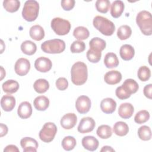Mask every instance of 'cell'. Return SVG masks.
Segmentation results:
<instances>
[{
	"mask_svg": "<svg viewBox=\"0 0 152 152\" xmlns=\"http://www.w3.org/2000/svg\"><path fill=\"white\" fill-rule=\"evenodd\" d=\"M71 81L76 86L84 84L88 78L87 67L85 63L78 61L71 67Z\"/></svg>",
	"mask_w": 152,
	"mask_h": 152,
	"instance_id": "cell-1",
	"label": "cell"
},
{
	"mask_svg": "<svg viewBox=\"0 0 152 152\" xmlns=\"http://www.w3.org/2000/svg\"><path fill=\"white\" fill-rule=\"evenodd\" d=\"M136 23L141 31L146 36L152 34V18L151 13L147 11H141L136 17Z\"/></svg>",
	"mask_w": 152,
	"mask_h": 152,
	"instance_id": "cell-2",
	"label": "cell"
},
{
	"mask_svg": "<svg viewBox=\"0 0 152 152\" xmlns=\"http://www.w3.org/2000/svg\"><path fill=\"white\" fill-rule=\"evenodd\" d=\"M93 24L95 28L105 36L112 35L115 30L114 23L102 16H96L93 19Z\"/></svg>",
	"mask_w": 152,
	"mask_h": 152,
	"instance_id": "cell-3",
	"label": "cell"
},
{
	"mask_svg": "<svg viewBox=\"0 0 152 152\" xmlns=\"http://www.w3.org/2000/svg\"><path fill=\"white\" fill-rule=\"evenodd\" d=\"M39 5L35 0H28L26 1L22 11L23 18L29 22L34 21L39 14Z\"/></svg>",
	"mask_w": 152,
	"mask_h": 152,
	"instance_id": "cell-4",
	"label": "cell"
},
{
	"mask_svg": "<svg viewBox=\"0 0 152 152\" xmlns=\"http://www.w3.org/2000/svg\"><path fill=\"white\" fill-rule=\"evenodd\" d=\"M42 50L47 53H60L65 49V43L59 39H54L45 41L41 45Z\"/></svg>",
	"mask_w": 152,
	"mask_h": 152,
	"instance_id": "cell-5",
	"label": "cell"
},
{
	"mask_svg": "<svg viewBox=\"0 0 152 152\" xmlns=\"http://www.w3.org/2000/svg\"><path fill=\"white\" fill-rule=\"evenodd\" d=\"M51 28L59 36L67 34L71 29V23L68 20L60 17H56L51 21Z\"/></svg>",
	"mask_w": 152,
	"mask_h": 152,
	"instance_id": "cell-6",
	"label": "cell"
},
{
	"mask_svg": "<svg viewBox=\"0 0 152 152\" xmlns=\"http://www.w3.org/2000/svg\"><path fill=\"white\" fill-rule=\"evenodd\" d=\"M57 132V127L53 122H47L44 124L39 133V138L45 142H50L55 138Z\"/></svg>",
	"mask_w": 152,
	"mask_h": 152,
	"instance_id": "cell-7",
	"label": "cell"
},
{
	"mask_svg": "<svg viewBox=\"0 0 152 152\" xmlns=\"http://www.w3.org/2000/svg\"><path fill=\"white\" fill-rule=\"evenodd\" d=\"M75 107L77 110L81 114L87 113L91 107V100L88 96H80L75 102Z\"/></svg>",
	"mask_w": 152,
	"mask_h": 152,
	"instance_id": "cell-8",
	"label": "cell"
},
{
	"mask_svg": "<svg viewBox=\"0 0 152 152\" xmlns=\"http://www.w3.org/2000/svg\"><path fill=\"white\" fill-rule=\"evenodd\" d=\"M96 125L94 120L91 117H84L82 118L78 126V131L81 134L91 132Z\"/></svg>",
	"mask_w": 152,
	"mask_h": 152,
	"instance_id": "cell-9",
	"label": "cell"
},
{
	"mask_svg": "<svg viewBox=\"0 0 152 152\" xmlns=\"http://www.w3.org/2000/svg\"><path fill=\"white\" fill-rule=\"evenodd\" d=\"M15 72L20 76L26 75L30 69V63L26 58H19L15 64Z\"/></svg>",
	"mask_w": 152,
	"mask_h": 152,
	"instance_id": "cell-10",
	"label": "cell"
},
{
	"mask_svg": "<svg viewBox=\"0 0 152 152\" xmlns=\"http://www.w3.org/2000/svg\"><path fill=\"white\" fill-rule=\"evenodd\" d=\"M52 66L51 61L46 57L41 56L36 59L34 62V67L39 72H47L50 70Z\"/></svg>",
	"mask_w": 152,
	"mask_h": 152,
	"instance_id": "cell-11",
	"label": "cell"
},
{
	"mask_svg": "<svg viewBox=\"0 0 152 152\" xmlns=\"http://www.w3.org/2000/svg\"><path fill=\"white\" fill-rule=\"evenodd\" d=\"M77 122V117L74 113H68L64 115L60 124L62 127L65 129H71L75 126Z\"/></svg>",
	"mask_w": 152,
	"mask_h": 152,
	"instance_id": "cell-12",
	"label": "cell"
},
{
	"mask_svg": "<svg viewBox=\"0 0 152 152\" xmlns=\"http://www.w3.org/2000/svg\"><path fill=\"white\" fill-rule=\"evenodd\" d=\"M20 145L24 152H36L38 148L37 141L31 137H24L20 141Z\"/></svg>",
	"mask_w": 152,
	"mask_h": 152,
	"instance_id": "cell-13",
	"label": "cell"
},
{
	"mask_svg": "<svg viewBox=\"0 0 152 152\" xmlns=\"http://www.w3.org/2000/svg\"><path fill=\"white\" fill-rule=\"evenodd\" d=\"M83 147L90 151H95L99 147V141L93 136H86L81 141Z\"/></svg>",
	"mask_w": 152,
	"mask_h": 152,
	"instance_id": "cell-14",
	"label": "cell"
},
{
	"mask_svg": "<svg viewBox=\"0 0 152 152\" xmlns=\"http://www.w3.org/2000/svg\"><path fill=\"white\" fill-rule=\"evenodd\" d=\"M122 80L121 73L116 70H112L106 72L104 76V81L110 85L119 83Z\"/></svg>",
	"mask_w": 152,
	"mask_h": 152,
	"instance_id": "cell-15",
	"label": "cell"
},
{
	"mask_svg": "<svg viewBox=\"0 0 152 152\" xmlns=\"http://www.w3.org/2000/svg\"><path fill=\"white\" fill-rule=\"evenodd\" d=\"M17 113L21 119H27L32 114V107L28 102H23L20 104L17 110Z\"/></svg>",
	"mask_w": 152,
	"mask_h": 152,
	"instance_id": "cell-16",
	"label": "cell"
},
{
	"mask_svg": "<svg viewBox=\"0 0 152 152\" xmlns=\"http://www.w3.org/2000/svg\"><path fill=\"white\" fill-rule=\"evenodd\" d=\"M101 110L106 114H110L114 112L116 108V103L112 98H105L100 103Z\"/></svg>",
	"mask_w": 152,
	"mask_h": 152,
	"instance_id": "cell-17",
	"label": "cell"
},
{
	"mask_svg": "<svg viewBox=\"0 0 152 152\" xmlns=\"http://www.w3.org/2000/svg\"><path fill=\"white\" fill-rule=\"evenodd\" d=\"M134 112V106L129 103H122L118 109V114L119 116L124 119L130 118L132 116Z\"/></svg>",
	"mask_w": 152,
	"mask_h": 152,
	"instance_id": "cell-18",
	"label": "cell"
},
{
	"mask_svg": "<svg viewBox=\"0 0 152 152\" xmlns=\"http://www.w3.org/2000/svg\"><path fill=\"white\" fill-rule=\"evenodd\" d=\"M1 106L4 111H11L15 106V97L9 94L3 96L1 100Z\"/></svg>",
	"mask_w": 152,
	"mask_h": 152,
	"instance_id": "cell-19",
	"label": "cell"
},
{
	"mask_svg": "<svg viewBox=\"0 0 152 152\" xmlns=\"http://www.w3.org/2000/svg\"><path fill=\"white\" fill-rule=\"evenodd\" d=\"M119 54L121 58L124 61H129L134 56L135 50L131 45L125 44L121 47Z\"/></svg>",
	"mask_w": 152,
	"mask_h": 152,
	"instance_id": "cell-20",
	"label": "cell"
},
{
	"mask_svg": "<svg viewBox=\"0 0 152 152\" xmlns=\"http://www.w3.org/2000/svg\"><path fill=\"white\" fill-rule=\"evenodd\" d=\"M124 3L120 0H116L112 2L110 8V14L115 18L119 17L124 11Z\"/></svg>",
	"mask_w": 152,
	"mask_h": 152,
	"instance_id": "cell-21",
	"label": "cell"
},
{
	"mask_svg": "<svg viewBox=\"0 0 152 152\" xmlns=\"http://www.w3.org/2000/svg\"><path fill=\"white\" fill-rule=\"evenodd\" d=\"M33 104L36 109L40 111H44L49 106V100L45 96H40L35 98Z\"/></svg>",
	"mask_w": 152,
	"mask_h": 152,
	"instance_id": "cell-22",
	"label": "cell"
},
{
	"mask_svg": "<svg viewBox=\"0 0 152 152\" xmlns=\"http://www.w3.org/2000/svg\"><path fill=\"white\" fill-rule=\"evenodd\" d=\"M29 34L31 39L36 41H40L45 37V31L40 25H34L30 28Z\"/></svg>",
	"mask_w": 152,
	"mask_h": 152,
	"instance_id": "cell-23",
	"label": "cell"
},
{
	"mask_svg": "<svg viewBox=\"0 0 152 152\" xmlns=\"http://www.w3.org/2000/svg\"><path fill=\"white\" fill-rule=\"evenodd\" d=\"M104 64L107 68L117 67L119 65V60L116 55L113 52L106 53L104 58Z\"/></svg>",
	"mask_w": 152,
	"mask_h": 152,
	"instance_id": "cell-24",
	"label": "cell"
},
{
	"mask_svg": "<svg viewBox=\"0 0 152 152\" xmlns=\"http://www.w3.org/2000/svg\"><path fill=\"white\" fill-rule=\"evenodd\" d=\"M2 87L5 93L12 94L18 91L19 88V84L15 80H8L2 84Z\"/></svg>",
	"mask_w": 152,
	"mask_h": 152,
	"instance_id": "cell-25",
	"label": "cell"
},
{
	"mask_svg": "<svg viewBox=\"0 0 152 152\" xmlns=\"http://www.w3.org/2000/svg\"><path fill=\"white\" fill-rule=\"evenodd\" d=\"M113 131L116 135L120 137H123L128 133L129 127L125 122L119 121L114 124Z\"/></svg>",
	"mask_w": 152,
	"mask_h": 152,
	"instance_id": "cell-26",
	"label": "cell"
},
{
	"mask_svg": "<svg viewBox=\"0 0 152 152\" xmlns=\"http://www.w3.org/2000/svg\"><path fill=\"white\" fill-rule=\"evenodd\" d=\"M21 50L26 55H32L36 52L37 46L34 42L30 40H26L21 43Z\"/></svg>",
	"mask_w": 152,
	"mask_h": 152,
	"instance_id": "cell-27",
	"label": "cell"
},
{
	"mask_svg": "<svg viewBox=\"0 0 152 152\" xmlns=\"http://www.w3.org/2000/svg\"><path fill=\"white\" fill-rule=\"evenodd\" d=\"M122 86L131 95V94L135 93L139 88V86L137 81L131 78L126 79L123 83Z\"/></svg>",
	"mask_w": 152,
	"mask_h": 152,
	"instance_id": "cell-28",
	"label": "cell"
},
{
	"mask_svg": "<svg viewBox=\"0 0 152 152\" xmlns=\"http://www.w3.org/2000/svg\"><path fill=\"white\" fill-rule=\"evenodd\" d=\"M33 87L34 90L38 93H44L49 88V82L43 78H40L37 80L33 84Z\"/></svg>",
	"mask_w": 152,
	"mask_h": 152,
	"instance_id": "cell-29",
	"label": "cell"
},
{
	"mask_svg": "<svg viewBox=\"0 0 152 152\" xmlns=\"http://www.w3.org/2000/svg\"><path fill=\"white\" fill-rule=\"evenodd\" d=\"M90 35L88 30L83 26H78L76 27L73 31V36L78 40H83L87 39Z\"/></svg>",
	"mask_w": 152,
	"mask_h": 152,
	"instance_id": "cell-30",
	"label": "cell"
},
{
	"mask_svg": "<svg viewBox=\"0 0 152 152\" xmlns=\"http://www.w3.org/2000/svg\"><path fill=\"white\" fill-rule=\"evenodd\" d=\"M90 49L102 51L104 50L106 46V42L99 37H94L89 42Z\"/></svg>",
	"mask_w": 152,
	"mask_h": 152,
	"instance_id": "cell-31",
	"label": "cell"
},
{
	"mask_svg": "<svg viewBox=\"0 0 152 152\" xmlns=\"http://www.w3.org/2000/svg\"><path fill=\"white\" fill-rule=\"evenodd\" d=\"M20 6V2L18 0H5L3 1V7L6 11L10 12H14L18 11Z\"/></svg>",
	"mask_w": 152,
	"mask_h": 152,
	"instance_id": "cell-32",
	"label": "cell"
},
{
	"mask_svg": "<svg viewBox=\"0 0 152 152\" xmlns=\"http://www.w3.org/2000/svg\"><path fill=\"white\" fill-rule=\"evenodd\" d=\"M96 133L100 138L107 139L110 138L112 135V128L107 125H102L98 127Z\"/></svg>",
	"mask_w": 152,
	"mask_h": 152,
	"instance_id": "cell-33",
	"label": "cell"
},
{
	"mask_svg": "<svg viewBox=\"0 0 152 152\" xmlns=\"http://www.w3.org/2000/svg\"><path fill=\"white\" fill-rule=\"evenodd\" d=\"M132 34V30L128 25H123L120 26L117 31L118 37L122 40L128 39Z\"/></svg>",
	"mask_w": 152,
	"mask_h": 152,
	"instance_id": "cell-34",
	"label": "cell"
},
{
	"mask_svg": "<svg viewBox=\"0 0 152 152\" xmlns=\"http://www.w3.org/2000/svg\"><path fill=\"white\" fill-rule=\"evenodd\" d=\"M139 138L143 141H148L151 138V131L149 126L142 125L138 130Z\"/></svg>",
	"mask_w": 152,
	"mask_h": 152,
	"instance_id": "cell-35",
	"label": "cell"
},
{
	"mask_svg": "<svg viewBox=\"0 0 152 152\" xmlns=\"http://www.w3.org/2000/svg\"><path fill=\"white\" fill-rule=\"evenodd\" d=\"M77 144L76 140L72 136H66L62 141V146L66 151H70L75 147Z\"/></svg>",
	"mask_w": 152,
	"mask_h": 152,
	"instance_id": "cell-36",
	"label": "cell"
},
{
	"mask_svg": "<svg viewBox=\"0 0 152 152\" xmlns=\"http://www.w3.org/2000/svg\"><path fill=\"white\" fill-rule=\"evenodd\" d=\"M95 5L97 11L104 14L109 11L110 2L109 0H97Z\"/></svg>",
	"mask_w": 152,
	"mask_h": 152,
	"instance_id": "cell-37",
	"label": "cell"
},
{
	"mask_svg": "<svg viewBox=\"0 0 152 152\" xmlns=\"http://www.w3.org/2000/svg\"><path fill=\"white\" fill-rule=\"evenodd\" d=\"M150 118V113L147 110H142L137 112L134 117V121L138 124H144Z\"/></svg>",
	"mask_w": 152,
	"mask_h": 152,
	"instance_id": "cell-38",
	"label": "cell"
},
{
	"mask_svg": "<svg viewBox=\"0 0 152 152\" xmlns=\"http://www.w3.org/2000/svg\"><path fill=\"white\" fill-rule=\"evenodd\" d=\"M86 55L88 60L90 62L92 63H97L101 59L102 52L101 51H99V50L90 49L87 51Z\"/></svg>",
	"mask_w": 152,
	"mask_h": 152,
	"instance_id": "cell-39",
	"label": "cell"
},
{
	"mask_svg": "<svg viewBox=\"0 0 152 152\" xmlns=\"http://www.w3.org/2000/svg\"><path fill=\"white\" fill-rule=\"evenodd\" d=\"M138 77L142 81H146L149 80L151 76V71L147 66H142L138 70Z\"/></svg>",
	"mask_w": 152,
	"mask_h": 152,
	"instance_id": "cell-40",
	"label": "cell"
},
{
	"mask_svg": "<svg viewBox=\"0 0 152 152\" xmlns=\"http://www.w3.org/2000/svg\"><path fill=\"white\" fill-rule=\"evenodd\" d=\"M86 49L85 43L81 40H75L73 42L70 46V50L72 53H81L84 51Z\"/></svg>",
	"mask_w": 152,
	"mask_h": 152,
	"instance_id": "cell-41",
	"label": "cell"
},
{
	"mask_svg": "<svg viewBox=\"0 0 152 152\" xmlns=\"http://www.w3.org/2000/svg\"><path fill=\"white\" fill-rule=\"evenodd\" d=\"M116 95L118 98H119L121 100H124L128 99L130 96L131 94H129L124 88L122 86L117 87L115 91Z\"/></svg>",
	"mask_w": 152,
	"mask_h": 152,
	"instance_id": "cell-42",
	"label": "cell"
},
{
	"mask_svg": "<svg viewBox=\"0 0 152 152\" xmlns=\"http://www.w3.org/2000/svg\"><path fill=\"white\" fill-rule=\"evenodd\" d=\"M56 87L59 90L63 91L66 90L68 86V82L64 77H60L56 81Z\"/></svg>",
	"mask_w": 152,
	"mask_h": 152,
	"instance_id": "cell-43",
	"label": "cell"
},
{
	"mask_svg": "<svg viewBox=\"0 0 152 152\" xmlns=\"http://www.w3.org/2000/svg\"><path fill=\"white\" fill-rule=\"evenodd\" d=\"M74 0H62L61 1V6L62 8L65 11L71 10L75 5Z\"/></svg>",
	"mask_w": 152,
	"mask_h": 152,
	"instance_id": "cell-44",
	"label": "cell"
},
{
	"mask_svg": "<svg viewBox=\"0 0 152 152\" xmlns=\"http://www.w3.org/2000/svg\"><path fill=\"white\" fill-rule=\"evenodd\" d=\"M152 90V84H149L147 86H145L144 88V90H143V93H144V96L151 99L152 98V95H151V90Z\"/></svg>",
	"mask_w": 152,
	"mask_h": 152,
	"instance_id": "cell-45",
	"label": "cell"
},
{
	"mask_svg": "<svg viewBox=\"0 0 152 152\" xmlns=\"http://www.w3.org/2000/svg\"><path fill=\"white\" fill-rule=\"evenodd\" d=\"M4 152H18L19 149L17 148V147L15 145H7L4 150Z\"/></svg>",
	"mask_w": 152,
	"mask_h": 152,
	"instance_id": "cell-46",
	"label": "cell"
},
{
	"mask_svg": "<svg viewBox=\"0 0 152 152\" xmlns=\"http://www.w3.org/2000/svg\"><path fill=\"white\" fill-rule=\"evenodd\" d=\"M0 128H1V137H2L3 136L5 135L8 132V127L6 125H4L3 124H0Z\"/></svg>",
	"mask_w": 152,
	"mask_h": 152,
	"instance_id": "cell-47",
	"label": "cell"
},
{
	"mask_svg": "<svg viewBox=\"0 0 152 152\" xmlns=\"http://www.w3.org/2000/svg\"><path fill=\"white\" fill-rule=\"evenodd\" d=\"M100 151L101 152H103V151H115V150L113 149L110 146L106 145V146H103L102 147V148L100 150Z\"/></svg>",
	"mask_w": 152,
	"mask_h": 152,
	"instance_id": "cell-48",
	"label": "cell"
},
{
	"mask_svg": "<svg viewBox=\"0 0 152 152\" xmlns=\"http://www.w3.org/2000/svg\"><path fill=\"white\" fill-rule=\"evenodd\" d=\"M1 80L3 79V78L5 76V71L3 68L2 66H1Z\"/></svg>",
	"mask_w": 152,
	"mask_h": 152,
	"instance_id": "cell-49",
	"label": "cell"
}]
</instances>
